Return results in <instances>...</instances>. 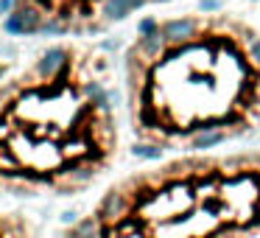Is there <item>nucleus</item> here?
I'll return each mask as SVG.
<instances>
[{
	"label": "nucleus",
	"instance_id": "f257e3e1",
	"mask_svg": "<svg viewBox=\"0 0 260 238\" xmlns=\"http://www.w3.org/2000/svg\"><path fill=\"white\" fill-rule=\"evenodd\" d=\"M135 132L154 148L230 140L260 124V34L232 14L143 23L126 51Z\"/></svg>",
	"mask_w": 260,
	"mask_h": 238
},
{
	"label": "nucleus",
	"instance_id": "f03ea898",
	"mask_svg": "<svg viewBox=\"0 0 260 238\" xmlns=\"http://www.w3.org/2000/svg\"><path fill=\"white\" fill-rule=\"evenodd\" d=\"M104 68L90 51L53 45L0 87V176H12L9 191L31 196L51 174L59 191H79L112 160L118 135Z\"/></svg>",
	"mask_w": 260,
	"mask_h": 238
},
{
	"label": "nucleus",
	"instance_id": "7ed1b4c3",
	"mask_svg": "<svg viewBox=\"0 0 260 238\" xmlns=\"http://www.w3.org/2000/svg\"><path fill=\"white\" fill-rule=\"evenodd\" d=\"M104 232H107V227H104L95 216H87V219H81L64 238H104Z\"/></svg>",
	"mask_w": 260,
	"mask_h": 238
},
{
	"label": "nucleus",
	"instance_id": "20e7f679",
	"mask_svg": "<svg viewBox=\"0 0 260 238\" xmlns=\"http://www.w3.org/2000/svg\"><path fill=\"white\" fill-rule=\"evenodd\" d=\"M221 238H243L241 232H230V235H221Z\"/></svg>",
	"mask_w": 260,
	"mask_h": 238
},
{
	"label": "nucleus",
	"instance_id": "39448f33",
	"mask_svg": "<svg viewBox=\"0 0 260 238\" xmlns=\"http://www.w3.org/2000/svg\"><path fill=\"white\" fill-rule=\"evenodd\" d=\"M143 3H148V0H143Z\"/></svg>",
	"mask_w": 260,
	"mask_h": 238
}]
</instances>
